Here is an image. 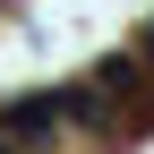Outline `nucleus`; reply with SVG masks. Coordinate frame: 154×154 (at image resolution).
Returning <instances> with one entry per match:
<instances>
[{"label": "nucleus", "instance_id": "f257e3e1", "mask_svg": "<svg viewBox=\"0 0 154 154\" xmlns=\"http://www.w3.org/2000/svg\"><path fill=\"white\" fill-rule=\"evenodd\" d=\"M60 128H69V111H60V86H51V94H17V103L0 111V146H9V154H34V146H51Z\"/></svg>", "mask_w": 154, "mask_h": 154}, {"label": "nucleus", "instance_id": "f03ea898", "mask_svg": "<svg viewBox=\"0 0 154 154\" xmlns=\"http://www.w3.org/2000/svg\"><path fill=\"white\" fill-rule=\"evenodd\" d=\"M0 154H9V146H0Z\"/></svg>", "mask_w": 154, "mask_h": 154}]
</instances>
